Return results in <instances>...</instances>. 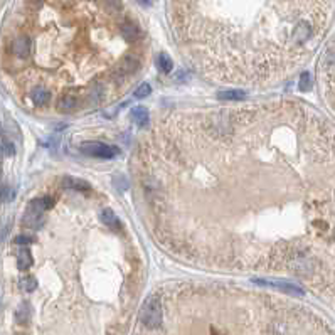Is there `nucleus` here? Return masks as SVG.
<instances>
[{"label": "nucleus", "instance_id": "obj_15", "mask_svg": "<svg viewBox=\"0 0 335 335\" xmlns=\"http://www.w3.org/2000/svg\"><path fill=\"white\" fill-rule=\"evenodd\" d=\"M20 288L24 292H34L37 288V281H36L34 276H25V278L20 279Z\"/></svg>", "mask_w": 335, "mask_h": 335}, {"label": "nucleus", "instance_id": "obj_2", "mask_svg": "<svg viewBox=\"0 0 335 335\" xmlns=\"http://www.w3.org/2000/svg\"><path fill=\"white\" fill-rule=\"evenodd\" d=\"M81 152L84 155L98 157V158H113L118 153V150L115 147H110L106 143L101 142H86L81 145Z\"/></svg>", "mask_w": 335, "mask_h": 335}, {"label": "nucleus", "instance_id": "obj_17", "mask_svg": "<svg viewBox=\"0 0 335 335\" xmlns=\"http://www.w3.org/2000/svg\"><path fill=\"white\" fill-rule=\"evenodd\" d=\"M298 88H300L301 91H308L312 88V76L308 74V73H303V74L300 76V81H298Z\"/></svg>", "mask_w": 335, "mask_h": 335}, {"label": "nucleus", "instance_id": "obj_18", "mask_svg": "<svg viewBox=\"0 0 335 335\" xmlns=\"http://www.w3.org/2000/svg\"><path fill=\"white\" fill-rule=\"evenodd\" d=\"M121 68H123V73L128 74V73H133L135 69L138 68V61L133 59V57H128L125 62H121Z\"/></svg>", "mask_w": 335, "mask_h": 335}, {"label": "nucleus", "instance_id": "obj_6", "mask_svg": "<svg viewBox=\"0 0 335 335\" xmlns=\"http://www.w3.org/2000/svg\"><path fill=\"white\" fill-rule=\"evenodd\" d=\"M310 32H312L310 25H308L307 22H300V24L295 27V31H293V42H297V44L305 42V40L310 37Z\"/></svg>", "mask_w": 335, "mask_h": 335}, {"label": "nucleus", "instance_id": "obj_10", "mask_svg": "<svg viewBox=\"0 0 335 335\" xmlns=\"http://www.w3.org/2000/svg\"><path fill=\"white\" fill-rule=\"evenodd\" d=\"M121 34H123L127 39L135 40L140 37V29L133 24V22H125V24L121 25Z\"/></svg>", "mask_w": 335, "mask_h": 335}, {"label": "nucleus", "instance_id": "obj_5", "mask_svg": "<svg viewBox=\"0 0 335 335\" xmlns=\"http://www.w3.org/2000/svg\"><path fill=\"white\" fill-rule=\"evenodd\" d=\"M53 205H54L53 199H49V197H39V199H34V201L29 202L27 211L29 212H34V214H42L44 211L51 209Z\"/></svg>", "mask_w": 335, "mask_h": 335}, {"label": "nucleus", "instance_id": "obj_14", "mask_svg": "<svg viewBox=\"0 0 335 335\" xmlns=\"http://www.w3.org/2000/svg\"><path fill=\"white\" fill-rule=\"evenodd\" d=\"M157 66L160 68L162 73H170V69H172V59L165 53H162V54H158Z\"/></svg>", "mask_w": 335, "mask_h": 335}, {"label": "nucleus", "instance_id": "obj_4", "mask_svg": "<svg viewBox=\"0 0 335 335\" xmlns=\"http://www.w3.org/2000/svg\"><path fill=\"white\" fill-rule=\"evenodd\" d=\"M31 49H32V42L27 36H19V37H16L12 46H10L12 54L16 57H19V59H25V57L31 54Z\"/></svg>", "mask_w": 335, "mask_h": 335}, {"label": "nucleus", "instance_id": "obj_13", "mask_svg": "<svg viewBox=\"0 0 335 335\" xmlns=\"http://www.w3.org/2000/svg\"><path fill=\"white\" fill-rule=\"evenodd\" d=\"M32 263H34V260H32V255L29 249H22L19 253V256H17V264H19V270H29V268L32 266Z\"/></svg>", "mask_w": 335, "mask_h": 335}, {"label": "nucleus", "instance_id": "obj_22", "mask_svg": "<svg viewBox=\"0 0 335 335\" xmlns=\"http://www.w3.org/2000/svg\"><path fill=\"white\" fill-rule=\"evenodd\" d=\"M138 3H142V5H150V0H137Z\"/></svg>", "mask_w": 335, "mask_h": 335}, {"label": "nucleus", "instance_id": "obj_21", "mask_svg": "<svg viewBox=\"0 0 335 335\" xmlns=\"http://www.w3.org/2000/svg\"><path fill=\"white\" fill-rule=\"evenodd\" d=\"M16 242H17V244H31L32 238H29V236H17L16 238Z\"/></svg>", "mask_w": 335, "mask_h": 335}, {"label": "nucleus", "instance_id": "obj_16", "mask_svg": "<svg viewBox=\"0 0 335 335\" xmlns=\"http://www.w3.org/2000/svg\"><path fill=\"white\" fill-rule=\"evenodd\" d=\"M66 186L68 187H73V189H78V190H88V184L83 182V180H78V179H71V177H66L64 179Z\"/></svg>", "mask_w": 335, "mask_h": 335}, {"label": "nucleus", "instance_id": "obj_7", "mask_svg": "<svg viewBox=\"0 0 335 335\" xmlns=\"http://www.w3.org/2000/svg\"><path fill=\"white\" fill-rule=\"evenodd\" d=\"M217 98L221 101H242V99H246V93L241 90H226L217 93Z\"/></svg>", "mask_w": 335, "mask_h": 335}, {"label": "nucleus", "instance_id": "obj_20", "mask_svg": "<svg viewBox=\"0 0 335 335\" xmlns=\"http://www.w3.org/2000/svg\"><path fill=\"white\" fill-rule=\"evenodd\" d=\"M12 196H14V192L7 186L0 187V201H10Z\"/></svg>", "mask_w": 335, "mask_h": 335}, {"label": "nucleus", "instance_id": "obj_1", "mask_svg": "<svg viewBox=\"0 0 335 335\" xmlns=\"http://www.w3.org/2000/svg\"><path fill=\"white\" fill-rule=\"evenodd\" d=\"M142 322L147 329H157L162 323V307L157 297H150L145 300L142 308Z\"/></svg>", "mask_w": 335, "mask_h": 335}, {"label": "nucleus", "instance_id": "obj_9", "mask_svg": "<svg viewBox=\"0 0 335 335\" xmlns=\"http://www.w3.org/2000/svg\"><path fill=\"white\" fill-rule=\"evenodd\" d=\"M130 116L138 127H143V125H147V121H149V112H147L143 106H137V108L131 110Z\"/></svg>", "mask_w": 335, "mask_h": 335}, {"label": "nucleus", "instance_id": "obj_12", "mask_svg": "<svg viewBox=\"0 0 335 335\" xmlns=\"http://www.w3.org/2000/svg\"><path fill=\"white\" fill-rule=\"evenodd\" d=\"M31 99L36 103V105H46V103L51 99V94H49V91L44 90V88H36V90L31 93Z\"/></svg>", "mask_w": 335, "mask_h": 335}, {"label": "nucleus", "instance_id": "obj_23", "mask_svg": "<svg viewBox=\"0 0 335 335\" xmlns=\"http://www.w3.org/2000/svg\"><path fill=\"white\" fill-rule=\"evenodd\" d=\"M32 2H36V3H40V2H42V0H32Z\"/></svg>", "mask_w": 335, "mask_h": 335}, {"label": "nucleus", "instance_id": "obj_8", "mask_svg": "<svg viewBox=\"0 0 335 335\" xmlns=\"http://www.w3.org/2000/svg\"><path fill=\"white\" fill-rule=\"evenodd\" d=\"M76 105H78V99L76 96H73V94H64L62 98H59V101H57V108H59V112H73V110L76 108Z\"/></svg>", "mask_w": 335, "mask_h": 335}, {"label": "nucleus", "instance_id": "obj_24", "mask_svg": "<svg viewBox=\"0 0 335 335\" xmlns=\"http://www.w3.org/2000/svg\"><path fill=\"white\" fill-rule=\"evenodd\" d=\"M0 135H2V127H0Z\"/></svg>", "mask_w": 335, "mask_h": 335}, {"label": "nucleus", "instance_id": "obj_19", "mask_svg": "<svg viewBox=\"0 0 335 335\" xmlns=\"http://www.w3.org/2000/svg\"><path fill=\"white\" fill-rule=\"evenodd\" d=\"M150 91H152V88H150V84H147V83H143V84H140V86L135 90V98H138V99H142V98H147L150 94Z\"/></svg>", "mask_w": 335, "mask_h": 335}, {"label": "nucleus", "instance_id": "obj_3", "mask_svg": "<svg viewBox=\"0 0 335 335\" xmlns=\"http://www.w3.org/2000/svg\"><path fill=\"white\" fill-rule=\"evenodd\" d=\"M255 283L261 286H270V288L281 290V292L292 293V295H303V290H301L300 286L293 285V283H288V281H279V279H255Z\"/></svg>", "mask_w": 335, "mask_h": 335}, {"label": "nucleus", "instance_id": "obj_11", "mask_svg": "<svg viewBox=\"0 0 335 335\" xmlns=\"http://www.w3.org/2000/svg\"><path fill=\"white\" fill-rule=\"evenodd\" d=\"M99 217H101L103 224H106L108 227H113V229H115V227H118L120 221H118V217H116V214L112 211V209H105V211H101Z\"/></svg>", "mask_w": 335, "mask_h": 335}]
</instances>
